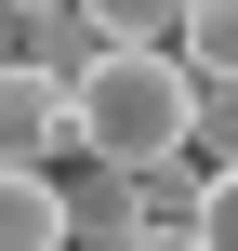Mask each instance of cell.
<instances>
[{
    "mask_svg": "<svg viewBox=\"0 0 238 251\" xmlns=\"http://www.w3.org/2000/svg\"><path fill=\"white\" fill-rule=\"evenodd\" d=\"M185 106H199V79L172 53H93L66 79V146L106 172H146V159H185Z\"/></svg>",
    "mask_w": 238,
    "mask_h": 251,
    "instance_id": "6da1fadb",
    "label": "cell"
},
{
    "mask_svg": "<svg viewBox=\"0 0 238 251\" xmlns=\"http://www.w3.org/2000/svg\"><path fill=\"white\" fill-rule=\"evenodd\" d=\"M66 159V79L0 53V172H53Z\"/></svg>",
    "mask_w": 238,
    "mask_h": 251,
    "instance_id": "7a4b0ae2",
    "label": "cell"
},
{
    "mask_svg": "<svg viewBox=\"0 0 238 251\" xmlns=\"http://www.w3.org/2000/svg\"><path fill=\"white\" fill-rule=\"evenodd\" d=\"M53 212H66V251H119L146 225V185L106 172V159H79V172H53Z\"/></svg>",
    "mask_w": 238,
    "mask_h": 251,
    "instance_id": "3957f363",
    "label": "cell"
},
{
    "mask_svg": "<svg viewBox=\"0 0 238 251\" xmlns=\"http://www.w3.org/2000/svg\"><path fill=\"white\" fill-rule=\"evenodd\" d=\"M172 66L185 79H238V0H185L172 13Z\"/></svg>",
    "mask_w": 238,
    "mask_h": 251,
    "instance_id": "277c9868",
    "label": "cell"
},
{
    "mask_svg": "<svg viewBox=\"0 0 238 251\" xmlns=\"http://www.w3.org/2000/svg\"><path fill=\"white\" fill-rule=\"evenodd\" d=\"M172 13H185V0H79L93 53H172Z\"/></svg>",
    "mask_w": 238,
    "mask_h": 251,
    "instance_id": "5b68a950",
    "label": "cell"
},
{
    "mask_svg": "<svg viewBox=\"0 0 238 251\" xmlns=\"http://www.w3.org/2000/svg\"><path fill=\"white\" fill-rule=\"evenodd\" d=\"M0 251H66V212H53V172H0Z\"/></svg>",
    "mask_w": 238,
    "mask_h": 251,
    "instance_id": "8992f818",
    "label": "cell"
},
{
    "mask_svg": "<svg viewBox=\"0 0 238 251\" xmlns=\"http://www.w3.org/2000/svg\"><path fill=\"white\" fill-rule=\"evenodd\" d=\"M185 146H212V172L238 159V79H199V106H185Z\"/></svg>",
    "mask_w": 238,
    "mask_h": 251,
    "instance_id": "52a82bcc",
    "label": "cell"
},
{
    "mask_svg": "<svg viewBox=\"0 0 238 251\" xmlns=\"http://www.w3.org/2000/svg\"><path fill=\"white\" fill-rule=\"evenodd\" d=\"M185 238H199V251H238V159H225V172H199V212H185Z\"/></svg>",
    "mask_w": 238,
    "mask_h": 251,
    "instance_id": "ba28073f",
    "label": "cell"
},
{
    "mask_svg": "<svg viewBox=\"0 0 238 251\" xmlns=\"http://www.w3.org/2000/svg\"><path fill=\"white\" fill-rule=\"evenodd\" d=\"M119 251H199V238H185V225H132Z\"/></svg>",
    "mask_w": 238,
    "mask_h": 251,
    "instance_id": "9c48e42d",
    "label": "cell"
},
{
    "mask_svg": "<svg viewBox=\"0 0 238 251\" xmlns=\"http://www.w3.org/2000/svg\"><path fill=\"white\" fill-rule=\"evenodd\" d=\"M0 53H13V0H0Z\"/></svg>",
    "mask_w": 238,
    "mask_h": 251,
    "instance_id": "30bf717a",
    "label": "cell"
}]
</instances>
